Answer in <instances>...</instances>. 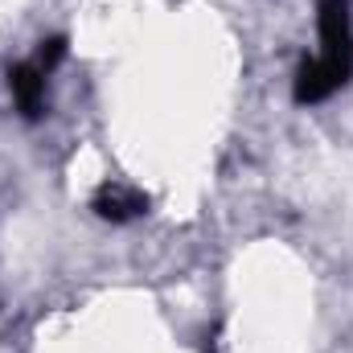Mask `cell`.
Listing matches in <instances>:
<instances>
[{"mask_svg":"<svg viewBox=\"0 0 353 353\" xmlns=\"http://www.w3.org/2000/svg\"><path fill=\"white\" fill-rule=\"evenodd\" d=\"M353 83V0H316V54L300 62L292 99L321 107Z\"/></svg>","mask_w":353,"mask_h":353,"instance_id":"obj_1","label":"cell"},{"mask_svg":"<svg viewBox=\"0 0 353 353\" xmlns=\"http://www.w3.org/2000/svg\"><path fill=\"white\" fill-rule=\"evenodd\" d=\"M66 58V37H46L37 50L8 66V99L25 123H37L50 111V79Z\"/></svg>","mask_w":353,"mask_h":353,"instance_id":"obj_2","label":"cell"},{"mask_svg":"<svg viewBox=\"0 0 353 353\" xmlns=\"http://www.w3.org/2000/svg\"><path fill=\"white\" fill-rule=\"evenodd\" d=\"M90 210L94 218L111 222V226H123V222H136L148 214V193L128 185V181H103L90 197Z\"/></svg>","mask_w":353,"mask_h":353,"instance_id":"obj_3","label":"cell"}]
</instances>
